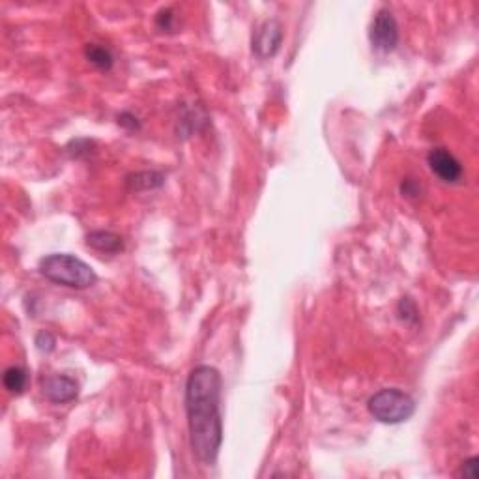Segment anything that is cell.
Segmentation results:
<instances>
[{
	"instance_id": "obj_1",
	"label": "cell",
	"mask_w": 479,
	"mask_h": 479,
	"mask_svg": "<svg viewBox=\"0 0 479 479\" xmlns=\"http://www.w3.org/2000/svg\"><path fill=\"white\" fill-rule=\"evenodd\" d=\"M221 388L223 380L219 371L212 365H197L186 382L189 442L195 457L206 466L216 463L223 444Z\"/></svg>"
},
{
	"instance_id": "obj_2",
	"label": "cell",
	"mask_w": 479,
	"mask_h": 479,
	"mask_svg": "<svg viewBox=\"0 0 479 479\" xmlns=\"http://www.w3.org/2000/svg\"><path fill=\"white\" fill-rule=\"evenodd\" d=\"M40 274L56 285L70 289H88L96 285L97 275L90 264L70 253H53L40 260Z\"/></svg>"
},
{
	"instance_id": "obj_3",
	"label": "cell",
	"mask_w": 479,
	"mask_h": 479,
	"mask_svg": "<svg viewBox=\"0 0 479 479\" xmlns=\"http://www.w3.org/2000/svg\"><path fill=\"white\" fill-rule=\"evenodd\" d=\"M367 408H369V414L380 423L397 425L414 416L416 401L403 389L384 388L369 399Z\"/></svg>"
},
{
	"instance_id": "obj_4",
	"label": "cell",
	"mask_w": 479,
	"mask_h": 479,
	"mask_svg": "<svg viewBox=\"0 0 479 479\" xmlns=\"http://www.w3.org/2000/svg\"><path fill=\"white\" fill-rule=\"evenodd\" d=\"M369 38H371L372 47L382 53H389L397 47L399 44V25L397 19L393 17L388 8L377 11V16L372 19L371 30H369Z\"/></svg>"
},
{
	"instance_id": "obj_5",
	"label": "cell",
	"mask_w": 479,
	"mask_h": 479,
	"mask_svg": "<svg viewBox=\"0 0 479 479\" xmlns=\"http://www.w3.org/2000/svg\"><path fill=\"white\" fill-rule=\"evenodd\" d=\"M283 42V27L277 19H268L259 27L253 38V51L259 59H272Z\"/></svg>"
},
{
	"instance_id": "obj_6",
	"label": "cell",
	"mask_w": 479,
	"mask_h": 479,
	"mask_svg": "<svg viewBox=\"0 0 479 479\" xmlns=\"http://www.w3.org/2000/svg\"><path fill=\"white\" fill-rule=\"evenodd\" d=\"M429 167L442 182L455 183L463 178V165L451 152L446 148H432L427 156Z\"/></svg>"
},
{
	"instance_id": "obj_7",
	"label": "cell",
	"mask_w": 479,
	"mask_h": 479,
	"mask_svg": "<svg viewBox=\"0 0 479 479\" xmlns=\"http://www.w3.org/2000/svg\"><path fill=\"white\" fill-rule=\"evenodd\" d=\"M42 389H44V395L51 401V403L64 404L71 403L73 399H77L79 395V384L73 380L71 377H66V375H53V377H47L42 382Z\"/></svg>"
},
{
	"instance_id": "obj_8",
	"label": "cell",
	"mask_w": 479,
	"mask_h": 479,
	"mask_svg": "<svg viewBox=\"0 0 479 479\" xmlns=\"http://www.w3.org/2000/svg\"><path fill=\"white\" fill-rule=\"evenodd\" d=\"M87 243L92 249H96L99 253L107 255H119L124 249V242L119 234L109 231H94L87 236Z\"/></svg>"
},
{
	"instance_id": "obj_9",
	"label": "cell",
	"mask_w": 479,
	"mask_h": 479,
	"mask_svg": "<svg viewBox=\"0 0 479 479\" xmlns=\"http://www.w3.org/2000/svg\"><path fill=\"white\" fill-rule=\"evenodd\" d=\"M163 183H165V176L157 171H143L126 178V186L130 191H150V189L162 188Z\"/></svg>"
},
{
	"instance_id": "obj_10",
	"label": "cell",
	"mask_w": 479,
	"mask_h": 479,
	"mask_svg": "<svg viewBox=\"0 0 479 479\" xmlns=\"http://www.w3.org/2000/svg\"><path fill=\"white\" fill-rule=\"evenodd\" d=\"M2 382H4V388L8 389L13 395H21L25 389H27L28 384V372L23 369V367H8L2 375Z\"/></svg>"
},
{
	"instance_id": "obj_11",
	"label": "cell",
	"mask_w": 479,
	"mask_h": 479,
	"mask_svg": "<svg viewBox=\"0 0 479 479\" xmlns=\"http://www.w3.org/2000/svg\"><path fill=\"white\" fill-rule=\"evenodd\" d=\"M85 54H87L88 62L96 66V68H99V70L109 71L113 68L114 64L113 53H111L107 47H103V45L88 44L87 47H85Z\"/></svg>"
},
{
	"instance_id": "obj_12",
	"label": "cell",
	"mask_w": 479,
	"mask_h": 479,
	"mask_svg": "<svg viewBox=\"0 0 479 479\" xmlns=\"http://www.w3.org/2000/svg\"><path fill=\"white\" fill-rule=\"evenodd\" d=\"M397 315L404 324H410V326H416V324L420 322V311H418V305H416L410 298H403V300L399 302Z\"/></svg>"
},
{
	"instance_id": "obj_13",
	"label": "cell",
	"mask_w": 479,
	"mask_h": 479,
	"mask_svg": "<svg viewBox=\"0 0 479 479\" xmlns=\"http://www.w3.org/2000/svg\"><path fill=\"white\" fill-rule=\"evenodd\" d=\"M92 148H94V143L88 139H75L71 140L70 145H68V154H70L71 157H75V159H79V157H87L90 156Z\"/></svg>"
},
{
	"instance_id": "obj_14",
	"label": "cell",
	"mask_w": 479,
	"mask_h": 479,
	"mask_svg": "<svg viewBox=\"0 0 479 479\" xmlns=\"http://www.w3.org/2000/svg\"><path fill=\"white\" fill-rule=\"evenodd\" d=\"M459 475H461V478L478 479L479 478V459L478 457L466 459V461H464V463L461 464Z\"/></svg>"
},
{
	"instance_id": "obj_15",
	"label": "cell",
	"mask_w": 479,
	"mask_h": 479,
	"mask_svg": "<svg viewBox=\"0 0 479 479\" xmlns=\"http://www.w3.org/2000/svg\"><path fill=\"white\" fill-rule=\"evenodd\" d=\"M36 346L42 352H53L54 346H56V339H54V335L51 332H45L44 329V332H40L36 335Z\"/></svg>"
},
{
	"instance_id": "obj_16",
	"label": "cell",
	"mask_w": 479,
	"mask_h": 479,
	"mask_svg": "<svg viewBox=\"0 0 479 479\" xmlns=\"http://www.w3.org/2000/svg\"><path fill=\"white\" fill-rule=\"evenodd\" d=\"M156 25L157 28H162V30H173L174 28V13L173 10H162L159 13H157L156 17Z\"/></svg>"
},
{
	"instance_id": "obj_17",
	"label": "cell",
	"mask_w": 479,
	"mask_h": 479,
	"mask_svg": "<svg viewBox=\"0 0 479 479\" xmlns=\"http://www.w3.org/2000/svg\"><path fill=\"white\" fill-rule=\"evenodd\" d=\"M119 124L122 126V128H126V130H130V131L140 130L139 120L135 119V116L131 113H122V114H120V116H119Z\"/></svg>"
},
{
	"instance_id": "obj_18",
	"label": "cell",
	"mask_w": 479,
	"mask_h": 479,
	"mask_svg": "<svg viewBox=\"0 0 479 479\" xmlns=\"http://www.w3.org/2000/svg\"><path fill=\"white\" fill-rule=\"evenodd\" d=\"M401 191H403L406 197H416V195L420 193V183L414 182V180H404V182L401 183Z\"/></svg>"
}]
</instances>
